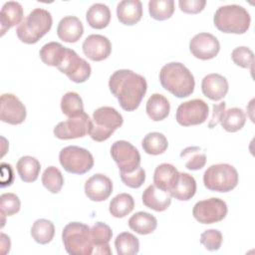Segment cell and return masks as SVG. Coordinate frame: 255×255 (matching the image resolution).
Returning <instances> with one entry per match:
<instances>
[{
    "label": "cell",
    "instance_id": "5bb4252c",
    "mask_svg": "<svg viewBox=\"0 0 255 255\" xmlns=\"http://www.w3.org/2000/svg\"><path fill=\"white\" fill-rule=\"evenodd\" d=\"M191 54L199 60H210L217 56L220 50V43L210 33H198L189 42Z\"/></svg>",
    "mask_w": 255,
    "mask_h": 255
},
{
    "label": "cell",
    "instance_id": "d590c367",
    "mask_svg": "<svg viewBox=\"0 0 255 255\" xmlns=\"http://www.w3.org/2000/svg\"><path fill=\"white\" fill-rule=\"evenodd\" d=\"M61 110L68 118H74L84 113L83 100L76 92H68L61 99Z\"/></svg>",
    "mask_w": 255,
    "mask_h": 255
},
{
    "label": "cell",
    "instance_id": "cb8c5ba5",
    "mask_svg": "<svg viewBox=\"0 0 255 255\" xmlns=\"http://www.w3.org/2000/svg\"><path fill=\"white\" fill-rule=\"evenodd\" d=\"M196 192V181L194 177L186 172H179L178 179L174 186L170 189L171 197L180 201L191 199Z\"/></svg>",
    "mask_w": 255,
    "mask_h": 255
},
{
    "label": "cell",
    "instance_id": "4dcf8cb0",
    "mask_svg": "<svg viewBox=\"0 0 255 255\" xmlns=\"http://www.w3.org/2000/svg\"><path fill=\"white\" fill-rule=\"evenodd\" d=\"M134 208V200L128 193H119L110 202V213L116 218H123Z\"/></svg>",
    "mask_w": 255,
    "mask_h": 255
},
{
    "label": "cell",
    "instance_id": "7a4b0ae2",
    "mask_svg": "<svg viewBox=\"0 0 255 255\" xmlns=\"http://www.w3.org/2000/svg\"><path fill=\"white\" fill-rule=\"evenodd\" d=\"M159 82L162 88L177 98L190 96L195 87L191 72L179 62L165 64L159 72Z\"/></svg>",
    "mask_w": 255,
    "mask_h": 255
},
{
    "label": "cell",
    "instance_id": "484cf974",
    "mask_svg": "<svg viewBox=\"0 0 255 255\" xmlns=\"http://www.w3.org/2000/svg\"><path fill=\"white\" fill-rule=\"evenodd\" d=\"M145 111L150 120L159 122L167 118L169 115L170 104L163 95L152 94L146 102Z\"/></svg>",
    "mask_w": 255,
    "mask_h": 255
},
{
    "label": "cell",
    "instance_id": "4316f807",
    "mask_svg": "<svg viewBox=\"0 0 255 255\" xmlns=\"http://www.w3.org/2000/svg\"><path fill=\"white\" fill-rule=\"evenodd\" d=\"M128 226L129 228L140 234V235H146L152 233L156 226H157V220L156 218L144 211H138L130 216L128 219Z\"/></svg>",
    "mask_w": 255,
    "mask_h": 255
},
{
    "label": "cell",
    "instance_id": "ee69618b",
    "mask_svg": "<svg viewBox=\"0 0 255 255\" xmlns=\"http://www.w3.org/2000/svg\"><path fill=\"white\" fill-rule=\"evenodd\" d=\"M206 4L205 0H179L178 5L182 12L187 14H197L201 12Z\"/></svg>",
    "mask_w": 255,
    "mask_h": 255
},
{
    "label": "cell",
    "instance_id": "8fae6325",
    "mask_svg": "<svg viewBox=\"0 0 255 255\" xmlns=\"http://www.w3.org/2000/svg\"><path fill=\"white\" fill-rule=\"evenodd\" d=\"M208 105L200 99H193L180 104L176 110V122L183 127L203 124L208 117Z\"/></svg>",
    "mask_w": 255,
    "mask_h": 255
},
{
    "label": "cell",
    "instance_id": "8d00e7d4",
    "mask_svg": "<svg viewBox=\"0 0 255 255\" xmlns=\"http://www.w3.org/2000/svg\"><path fill=\"white\" fill-rule=\"evenodd\" d=\"M148 12L151 18L157 21L169 19L174 12L173 0H150L148 2Z\"/></svg>",
    "mask_w": 255,
    "mask_h": 255
},
{
    "label": "cell",
    "instance_id": "30bf717a",
    "mask_svg": "<svg viewBox=\"0 0 255 255\" xmlns=\"http://www.w3.org/2000/svg\"><path fill=\"white\" fill-rule=\"evenodd\" d=\"M227 204L217 197L196 202L192 209L193 217L202 224H212L223 220L227 215Z\"/></svg>",
    "mask_w": 255,
    "mask_h": 255
},
{
    "label": "cell",
    "instance_id": "2e32d148",
    "mask_svg": "<svg viewBox=\"0 0 255 255\" xmlns=\"http://www.w3.org/2000/svg\"><path fill=\"white\" fill-rule=\"evenodd\" d=\"M84 54L92 61L100 62L106 60L112 52L110 40L103 35L92 34L88 36L83 43Z\"/></svg>",
    "mask_w": 255,
    "mask_h": 255
},
{
    "label": "cell",
    "instance_id": "277c9868",
    "mask_svg": "<svg viewBox=\"0 0 255 255\" xmlns=\"http://www.w3.org/2000/svg\"><path fill=\"white\" fill-rule=\"evenodd\" d=\"M215 27L223 33L244 34L250 27L251 17L242 6L231 4L220 6L214 14Z\"/></svg>",
    "mask_w": 255,
    "mask_h": 255
},
{
    "label": "cell",
    "instance_id": "1f68e13d",
    "mask_svg": "<svg viewBox=\"0 0 255 255\" xmlns=\"http://www.w3.org/2000/svg\"><path fill=\"white\" fill-rule=\"evenodd\" d=\"M31 235L37 243L43 245L48 244L54 238L55 226L53 222L48 219H38L32 225Z\"/></svg>",
    "mask_w": 255,
    "mask_h": 255
},
{
    "label": "cell",
    "instance_id": "e575fe53",
    "mask_svg": "<svg viewBox=\"0 0 255 255\" xmlns=\"http://www.w3.org/2000/svg\"><path fill=\"white\" fill-rule=\"evenodd\" d=\"M115 247L119 255H134L138 253L139 241L133 234L122 232L115 240Z\"/></svg>",
    "mask_w": 255,
    "mask_h": 255
},
{
    "label": "cell",
    "instance_id": "ffe728a7",
    "mask_svg": "<svg viewBox=\"0 0 255 255\" xmlns=\"http://www.w3.org/2000/svg\"><path fill=\"white\" fill-rule=\"evenodd\" d=\"M93 243V254L111 255L112 250L109 242L112 239L113 232L109 225L104 222H96L90 229Z\"/></svg>",
    "mask_w": 255,
    "mask_h": 255
},
{
    "label": "cell",
    "instance_id": "7bdbcfd3",
    "mask_svg": "<svg viewBox=\"0 0 255 255\" xmlns=\"http://www.w3.org/2000/svg\"><path fill=\"white\" fill-rule=\"evenodd\" d=\"M122 181L130 188L140 187L145 180V171L141 166H138L131 172H120Z\"/></svg>",
    "mask_w": 255,
    "mask_h": 255
},
{
    "label": "cell",
    "instance_id": "44dd1931",
    "mask_svg": "<svg viewBox=\"0 0 255 255\" xmlns=\"http://www.w3.org/2000/svg\"><path fill=\"white\" fill-rule=\"evenodd\" d=\"M84 34V26L81 20L76 16H65L57 27L58 37L67 43H75L80 40Z\"/></svg>",
    "mask_w": 255,
    "mask_h": 255
},
{
    "label": "cell",
    "instance_id": "ba28073f",
    "mask_svg": "<svg viewBox=\"0 0 255 255\" xmlns=\"http://www.w3.org/2000/svg\"><path fill=\"white\" fill-rule=\"evenodd\" d=\"M59 161L66 171L75 174H84L94 166L92 153L88 149L77 145L62 148L59 153Z\"/></svg>",
    "mask_w": 255,
    "mask_h": 255
},
{
    "label": "cell",
    "instance_id": "3957f363",
    "mask_svg": "<svg viewBox=\"0 0 255 255\" xmlns=\"http://www.w3.org/2000/svg\"><path fill=\"white\" fill-rule=\"evenodd\" d=\"M51 13L43 8H35L18 25L16 34L25 44H35L52 28Z\"/></svg>",
    "mask_w": 255,
    "mask_h": 255
},
{
    "label": "cell",
    "instance_id": "603a6c76",
    "mask_svg": "<svg viewBox=\"0 0 255 255\" xmlns=\"http://www.w3.org/2000/svg\"><path fill=\"white\" fill-rule=\"evenodd\" d=\"M23 7L20 3L15 1L6 2L0 12L1 36H3L10 28L20 24L23 18Z\"/></svg>",
    "mask_w": 255,
    "mask_h": 255
},
{
    "label": "cell",
    "instance_id": "f546056e",
    "mask_svg": "<svg viewBox=\"0 0 255 255\" xmlns=\"http://www.w3.org/2000/svg\"><path fill=\"white\" fill-rule=\"evenodd\" d=\"M143 150L150 155H158L163 153L168 147V141L165 135L161 132H148L141 141Z\"/></svg>",
    "mask_w": 255,
    "mask_h": 255
},
{
    "label": "cell",
    "instance_id": "7c38bea8",
    "mask_svg": "<svg viewBox=\"0 0 255 255\" xmlns=\"http://www.w3.org/2000/svg\"><path fill=\"white\" fill-rule=\"evenodd\" d=\"M111 155L120 172H131L140 166L139 151L127 140L115 141L111 147Z\"/></svg>",
    "mask_w": 255,
    "mask_h": 255
},
{
    "label": "cell",
    "instance_id": "8992f818",
    "mask_svg": "<svg viewBox=\"0 0 255 255\" xmlns=\"http://www.w3.org/2000/svg\"><path fill=\"white\" fill-rule=\"evenodd\" d=\"M90 227L81 222L67 224L62 232L64 247L70 255H91L93 254V243Z\"/></svg>",
    "mask_w": 255,
    "mask_h": 255
},
{
    "label": "cell",
    "instance_id": "ab89813d",
    "mask_svg": "<svg viewBox=\"0 0 255 255\" xmlns=\"http://www.w3.org/2000/svg\"><path fill=\"white\" fill-rule=\"evenodd\" d=\"M21 202L19 197L11 192L3 193L0 196V208L1 214L5 216H12L19 212Z\"/></svg>",
    "mask_w": 255,
    "mask_h": 255
},
{
    "label": "cell",
    "instance_id": "836d02e7",
    "mask_svg": "<svg viewBox=\"0 0 255 255\" xmlns=\"http://www.w3.org/2000/svg\"><path fill=\"white\" fill-rule=\"evenodd\" d=\"M246 122V115L242 109L231 108L224 112L221 119L222 128L229 132H235L241 129Z\"/></svg>",
    "mask_w": 255,
    "mask_h": 255
},
{
    "label": "cell",
    "instance_id": "83f0119b",
    "mask_svg": "<svg viewBox=\"0 0 255 255\" xmlns=\"http://www.w3.org/2000/svg\"><path fill=\"white\" fill-rule=\"evenodd\" d=\"M111 10L103 3L93 4L86 13L88 24L94 29H104L111 21Z\"/></svg>",
    "mask_w": 255,
    "mask_h": 255
},
{
    "label": "cell",
    "instance_id": "d6a6232c",
    "mask_svg": "<svg viewBox=\"0 0 255 255\" xmlns=\"http://www.w3.org/2000/svg\"><path fill=\"white\" fill-rule=\"evenodd\" d=\"M180 158L184 160L185 167L189 170L201 169L206 163V154L199 146H187L180 152Z\"/></svg>",
    "mask_w": 255,
    "mask_h": 255
},
{
    "label": "cell",
    "instance_id": "4fadbf2b",
    "mask_svg": "<svg viewBox=\"0 0 255 255\" xmlns=\"http://www.w3.org/2000/svg\"><path fill=\"white\" fill-rule=\"evenodd\" d=\"M92 120L85 112L77 117L69 118L54 128V135L60 139L83 137L90 131Z\"/></svg>",
    "mask_w": 255,
    "mask_h": 255
},
{
    "label": "cell",
    "instance_id": "f6af8a7d",
    "mask_svg": "<svg viewBox=\"0 0 255 255\" xmlns=\"http://www.w3.org/2000/svg\"><path fill=\"white\" fill-rule=\"evenodd\" d=\"M225 107H226L225 102L219 103L217 105H213L212 118H211L210 122L208 123V128H213L215 126H217L221 122V119H222L223 114L225 112Z\"/></svg>",
    "mask_w": 255,
    "mask_h": 255
},
{
    "label": "cell",
    "instance_id": "9c48e42d",
    "mask_svg": "<svg viewBox=\"0 0 255 255\" xmlns=\"http://www.w3.org/2000/svg\"><path fill=\"white\" fill-rule=\"evenodd\" d=\"M57 68L72 82L78 84L86 82L92 73L90 64L81 58L74 50L67 47L65 48Z\"/></svg>",
    "mask_w": 255,
    "mask_h": 255
},
{
    "label": "cell",
    "instance_id": "60d3db41",
    "mask_svg": "<svg viewBox=\"0 0 255 255\" xmlns=\"http://www.w3.org/2000/svg\"><path fill=\"white\" fill-rule=\"evenodd\" d=\"M231 59L236 64L237 66L244 68V69H249L252 68L253 66V59H254V54L251 49L245 46H240L235 48L232 53H231Z\"/></svg>",
    "mask_w": 255,
    "mask_h": 255
},
{
    "label": "cell",
    "instance_id": "b9f144b4",
    "mask_svg": "<svg viewBox=\"0 0 255 255\" xmlns=\"http://www.w3.org/2000/svg\"><path fill=\"white\" fill-rule=\"evenodd\" d=\"M223 241L222 234L217 229H208L201 233L200 243L209 251H216L221 247Z\"/></svg>",
    "mask_w": 255,
    "mask_h": 255
},
{
    "label": "cell",
    "instance_id": "f35d334b",
    "mask_svg": "<svg viewBox=\"0 0 255 255\" xmlns=\"http://www.w3.org/2000/svg\"><path fill=\"white\" fill-rule=\"evenodd\" d=\"M42 183L51 193H58L64 185V177L56 166L47 167L42 174Z\"/></svg>",
    "mask_w": 255,
    "mask_h": 255
},
{
    "label": "cell",
    "instance_id": "5b68a950",
    "mask_svg": "<svg viewBox=\"0 0 255 255\" xmlns=\"http://www.w3.org/2000/svg\"><path fill=\"white\" fill-rule=\"evenodd\" d=\"M124 123L123 116L113 107H101L93 113L89 134L96 141L107 140Z\"/></svg>",
    "mask_w": 255,
    "mask_h": 255
},
{
    "label": "cell",
    "instance_id": "74e56055",
    "mask_svg": "<svg viewBox=\"0 0 255 255\" xmlns=\"http://www.w3.org/2000/svg\"><path fill=\"white\" fill-rule=\"evenodd\" d=\"M65 48L66 47L58 42H49L41 48L39 55L44 64L57 67L62 58Z\"/></svg>",
    "mask_w": 255,
    "mask_h": 255
},
{
    "label": "cell",
    "instance_id": "9a60e30c",
    "mask_svg": "<svg viewBox=\"0 0 255 255\" xmlns=\"http://www.w3.org/2000/svg\"><path fill=\"white\" fill-rule=\"evenodd\" d=\"M0 103V119L3 123L20 125L25 121L27 115L26 108L15 95L3 94Z\"/></svg>",
    "mask_w": 255,
    "mask_h": 255
},
{
    "label": "cell",
    "instance_id": "6da1fadb",
    "mask_svg": "<svg viewBox=\"0 0 255 255\" xmlns=\"http://www.w3.org/2000/svg\"><path fill=\"white\" fill-rule=\"evenodd\" d=\"M111 93L118 99L120 106L127 112L136 110L146 90V80L130 70L122 69L114 72L109 80Z\"/></svg>",
    "mask_w": 255,
    "mask_h": 255
},
{
    "label": "cell",
    "instance_id": "e0dca14e",
    "mask_svg": "<svg viewBox=\"0 0 255 255\" xmlns=\"http://www.w3.org/2000/svg\"><path fill=\"white\" fill-rule=\"evenodd\" d=\"M113 192V182L105 174L96 173L85 183V193L92 201H104Z\"/></svg>",
    "mask_w": 255,
    "mask_h": 255
},
{
    "label": "cell",
    "instance_id": "ac0fdd59",
    "mask_svg": "<svg viewBox=\"0 0 255 255\" xmlns=\"http://www.w3.org/2000/svg\"><path fill=\"white\" fill-rule=\"evenodd\" d=\"M142 203L149 209L157 212L166 210L171 203L169 191L157 187L155 184L148 185L142 192Z\"/></svg>",
    "mask_w": 255,
    "mask_h": 255
},
{
    "label": "cell",
    "instance_id": "f1b7e54d",
    "mask_svg": "<svg viewBox=\"0 0 255 255\" xmlns=\"http://www.w3.org/2000/svg\"><path fill=\"white\" fill-rule=\"evenodd\" d=\"M16 167L20 178L24 182H34L37 180L41 170V164L39 160L30 155L22 156L17 161Z\"/></svg>",
    "mask_w": 255,
    "mask_h": 255
},
{
    "label": "cell",
    "instance_id": "7402d4cb",
    "mask_svg": "<svg viewBox=\"0 0 255 255\" xmlns=\"http://www.w3.org/2000/svg\"><path fill=\"white\" fill-rule=\"evenodd\" d=\"M142 16V4L139 0H123L117 6V17L124 25H134Z\"/></svg>",
    "mask_w": 255,
    "mask_h": 255
},
{
    "label": "cell",
    "instance_id": "bcb514c9",
    "mask_svg": "<svg viewBox=\"0 0 255 255\" xmlns=\"http://www.w3.org/2000/svg\"><path fill=\"white\" fill-rule=\"evenodd\" d=\"M0 238H1V244H0V247H1V254H2V255H5V254H7V253L10 251V247H11L10 238H9V236H7V235L4 234V233H1Z\"/></svg>",
    "mask_w": 255,
    "mask_h": 255
},
{
    "label": "cell",
    "instance_id": "d4e9b609",
    "mask_svg": "<svg viewBox=\"0 0 255 255\" xmlns=\"http://www.w3.org/2000/svg\"><path fill=\"white\" fill-rule=\"evenodd\" d=\"M179 176V171L170 163H161L156 166L153 173V184L157 187L170 191Z\"/></svg>",
    "mask_w": 255,
    "mask_h": 255
},
{
    "label": "cell",
    "instance_id": "52a82bcc",
    "mask_svg": "<svg viewBox=\"0 0 255 255\" xmlns=\"http://www.w3.org/2000/svg\"><path fill=\"white\" fill-rule=\"evenodd\" d=\"M204 186L216 192H228L234 189L238 183L236 168L228 163L210 165L203 174Z\"/></svg>",
    "mask_w": 255,
    "mask_h": 255
},
{
    "label": "cell",
    "instance_id": "d6986e66",
    "mask_svg": "<svg viewBox=\"0 0 255 255\" xmlns=\"http://www.w3.org/2000/svg\"><path fill=\"white\" fill-rule=\"evenodd\" d=\"M228 89L229 85L226 78L220 74H209L205 76L201 82L203 95L212 101L223 99L226 96Z\"/></svg>",
    "mask_w": 255,
    "mask_h": 255
}]
</instances>
